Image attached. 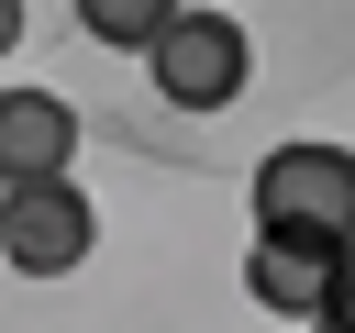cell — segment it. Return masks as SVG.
I'll list each match as a JSON object with an SVG mask.
<instances>
[{
	"mask_svg": "<svg viewBox=\"0 0 355 333\" xmlns=\"http://www.w3.org/2000/svg\"><path fill=\"white\" fill-rule=\"evenodd\" d=\"M255 233H288V244H355V144H322V133H300V144H277L266 166H255Z\"/></svg>",
	"mask_w": 355,
	"mask_h": 333,
	"instance_id": "6da1fadb",
	"label": "cell"
},
{
	"mask_svg": "<svg viewBox=\"0 0 355 333\" xmlns=\"http://www.w3.org/2000/svg\"><path fill=\"white\" fill-rule=\"evenodd\" d=\"M89 244H100V211L78 178L0 189V266L11 278H67V266H89Z\"/></svg>",
	"mask_w": 355,
	"mask_h": 333,
	"instance_id": "7a4b0ae2",
	"label": "cell"
},
{
	"mask_svg": "<svg viewBox=\"0 0 355 333\" xmlns=\"http://www.w3.org/2000/svg\"><path fill=\"white\" fill-rule=\"evenodd\" d=\"M244 67H255V44H244L233 11H178L166 44H155V89H166L178 111H222V100L244 89Z\"/></svg>",
	"mask_w": 355,
	"mask_h": 333,
	"instance_id": "3957f363",
	"label": "cell"
},
{
	"mask_svg": "<svg viewBox=\"0 0 355 333\" xmlns=\"http://www.w3.org/2000/svg\"><path fill=\"white\" fill-rule=\"evenodd\" d=\"M78 155V111L55 89H0V189H44Z\"/></svg>",
	"mask_w": 355,
	"mask_h": 333,
	"instance_id": "277c9868",
	"label": "cell"
},
{
	"mask_svg": "<svg viewBox=\"0 0 355 333\" xmlns=\"http://www.w3.org/2000/svg\"><path fill=\"white\" fill-rule=\"evenodd\" d=\"M244 289H255V311H277V322H322V311H333V244L255 233V255H244Z\"/></svg>",
	"mask_w": 355,
	"mask_h": 333,
	"instance_id": "5b68a950",
	"label": "cell"
},
{
	"mask_svg": "<svg viewBox=\"0 0 355 333\" xmlns=\"http://www.w3.org/2000/svg\"><path fill=\"white\" fill-rule=\"evenodd\" d=\"M166 22L178 11H155V0H78V33H100V44H166Z\"/></svg>",
	"mask_w": 355,
	"mask_h": 333,
	"instance_id": "8992f818",
	"label": "cell"
},
{
	"mask_svg": "<svg viewBox=\"0 0 355 333\" xmlns=\"http://www.w3.org/2000/svg\"><path fill=\"white\" fill-rule=\"evenodd\" d=\"M311 333H355V244H344V255H333V311H322V322H311Z\"/></svg>",
	"mask_w": 355,
	"mask_h": 333,
	"instance_id": "52a82bcc",
	"label": "cell"
},
{
	"mask_svg": "<svg viewBox=\"0 0 355 333\" xmlns=\"http://www.w3.org/2000/svg\"><path fill=\"white\" fill-rule=\"evenodd\" d=\"M0 44H22V0H0Z\"/></svg>",
	"mask_w": 355,
	"mask_h": 333,
	"instance_id": "ba28073f",
	"label": "cell"
}]
</instances>
